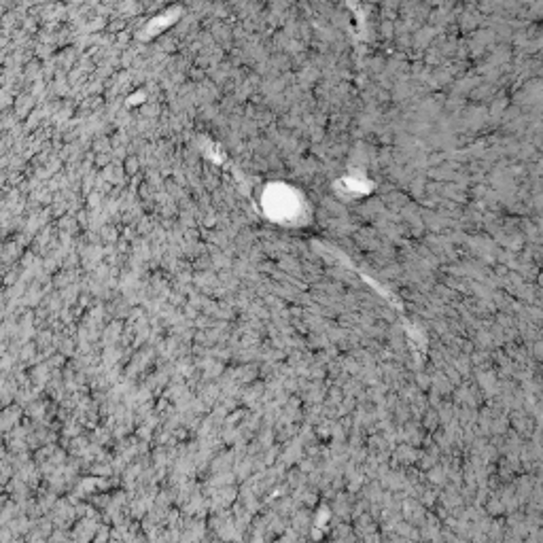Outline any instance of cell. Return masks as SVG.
<instances>
[{
    "label": "cell",
    "instance_id": "1",
    "mask_svg": "<svg viewBox=\"0 0 543 543\" xmlns=\"http://www.w3.org/2000/svg\"><path fill=\"white\" fill-rule=\"evenodd\" d=\"M100 526H102V524L96 522L94 518H85V520H81V522L70 531V535H72L74 541H79V543H91V541L96 539V535H98V531H100Z\"/></svg>",
    "mask_w": 543,
    "mask_h": 543
},
{
    "label": "cell",
    "instance_id": "2",
    "mask_svg": "<svg viewBox=\"0 0 543 543\" xmlns=\"http://www.w3.org/2000/svg\"><path fill=\"white\" fill-rule=\"evenodd\" d=\"M72 535L66 531V529H55L49 537V543H70Z\"/></svg>",
    "mask_w": 543,
    "mask_h": 543
}]
</instances>
